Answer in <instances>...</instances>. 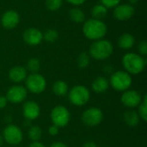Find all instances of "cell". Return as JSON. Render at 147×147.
Listing matches in <instances>:
<instances>
[{
	"label": "cell",
	"mask_w": 147,
	"mask_h": 147,
	"mask_svg": "<svg viewBox=\"0 0 147 147\" xmlns=\"http://www.w3.org/2000/svg\"><path fill=\"white\" fill-rule=\"evenodd\" d=\"M109 88V80L103 76L96 77L91 83V89L96 94H102L106 92Z\"/></svg>",
	"instance_id": "cell-17"
},
{
	"label": "cell",
	"mask_w": 147,
	"mask_h": 147,
	"mask_svg": "<svg viewBox=\"0 0 147 147\" xmlns=\"http://www.w3.org/2000/svg\"><path fill=\"white\" fill-rule=\"evenodd\" d=\"M109 86L117 91H125L129 90L132 85L133 79L129 73L126 71H116L113 72L109 78Z\"/></svg>",
	"instance_id": "cell-5"
},
{
	"label": "cell",
	"mask_w": 147,
	"mask_h": 147,
	"mask_svg": "<svg viewBox=\"0 0 147 147\" xmlns=\"http://www.w3.org/2000/svg\"><path fill=\"white\" fill-rule=\"evenodd\" d=\"M67 95L70 102L78 107L84 106L90 99V92L89 89L82 84L73 86L68 91Z\"/></svg>",
	"instance_id": "cell-4"
},
{
	"label": "cell",
	"mask_w": 147,
	"mask_h": 147,
	"mask_svg": "<svg viewBox=\"0 0 147 147\" xmlns=\"http://www.w3.org/2000/svg\"><path fill=\"white\" fill-rule=\"evenodd\" d=\"M139 107V110H138V114L140 115V118L141 120H143L144 121H147V96L145 95L143 96L142 102H140V104L138 106Z\"/></svg>",
	"instance_id": "cell-26"
},
{
	"label": "cell",
	"mask_w": 147,
	"mask_h": 147,
	"mask_svg": "<svg viewBox=\"0 0 147 147\" xmlns=\"http://www.w3.org/2000/svg\"><path fill=\"white\" fill-rule=\"evenodd\" d=\"M8 100L4 96H0V109H4L7 106Z\"/></svg>",
	"instance_id": "cell-32"
},
{
	"label": "cell",
	"mask_w": 147,
	"mask_h": 147,
	"mask_svg": "<svg viewBox=\"0 0 147 147\" xmlns=\"http://www.w3.org/2000/svg\"><path fill=\"white\" fill-rule=\"evenodd\" d=\"M134 14V8L129 3H122L116 6L114 9V17L121 22L129 20Z\"/></svg>",
	"instance_id": "cell-12"
},
{
	"label": "cell",
	"mask_w": 147,
	"mask_h": 147,
	"mask_svg": "<svg viewBox=\"0 0 147 147\" xmlns=\"http://www.w3.org/2000/svg\"><path fill=\"white\" fill-rule=\"evenodd\" d=\"M22 115L28 121H34L40 115V108L36 102L27 101L22 106Z\"/></svg>",
	"instance_id": "cell-15"
},
{
	"label": "cell",
	"mask_w": 147,
	"mask_h": 147,
	"mask_svg": "<svg viewBox=\"0 0 147 147\" xmlns=\"http://www.w3.org/2000/svg\"><path fill=\"white\" fill-rule=\"evenodd\" d=\"M128 2L130 3L129 4L134 5V4H135V3H137L139 2V0H128Z\"/></svg>",
	"instance_id": "cell-37"
},
{
	"label": "cell",
	"mask_w": 147,
	"mask_h": 147,
	"mask_svg": "<svg viewBox=\"0 0 147 147\" xmlns=\"http://www.w3.org/2000/svg\"><path fill=\"white\" fill-rule=\"evenodd\" d=\"M20 22V16L17 11L9 9L5 11L1 17V25L6 29L15 28Z\"/></svg>",
	"instance_id": "cell-13"
},
{
	"label": "cell",
	"mask_w": 147,
	"mask_h": 147,
	"mask_svg": "<svg viewBox=\"0 0 147 147\" xmlns=\"http://www.w3.org/2000/svg\"><path fill=\"white\" fill-rule=\"evenodd\" d=\"M40 69V62L36 58H31L27 62V71L31 73H37Z\"/></svg>",
	"instance_id": "cell-25"
},
{
	"label": "cell",
	"mask_w": 147,
	"mask_h": 147,
	"mask_svg": "<svg viewBox=\"0 0 147 147\" xmlns=\"http://www.w3.org/2000/svg\"><path fill=\"white\" fill-rule=\"evenodd\" d=\"M121 0H101V3L103 6H105L107 9H112L115 8L121 3Z\"/></svg>",
	"instance_id": "cell-29"
},
{
	"label": "cell",
	"mask_w": 147,
	"mask_h": 147,
	"mask_svg": "<svg viewBox=\"0 0 147 147\" xmlns=\"http://www.w3.org/2000/svg\"><path fill=\"white\" fill-rule=\"evenodd\" d=\"M3 142H4V141H3V135H2V134H0V147L3 146Z\"/></svg>",
	"instance_id": "cell-38"
},
{
	"label": "cell",
	"mask_w": 147,
	"mask_h": 147,
	"mask_svg": "<svg viewBox=\"0 0 147 147\" xmlns=\"http://www.w3.org/2000/svg\"><path fill=\"white\" fill-rule=\"evenodd\" d=\"M50 147H68L63 142H54L51 145Z\"/></svg>",
	"instance_id": "cell-36"
},
{
	"label": "cell",
	"mask_w": 147,
	"mask_h": 147,
	"mask_svg": "<svg viewBox=\"0 0 147 147\" xmlns=\"http://www.w3.org/2000/svg\"><path fill=\"white\" fill-rule=\"evenodd\" d=\"M114 52L113 44L104 39L95 40L90 47L89 54L96 60H105L109 59Z\"/></svg>",
	"instance_id": "cell-3"
},
{
	"label": "cell",
	"mask_w": 147,
	"mask_h": 147,
	"mask_svg": "<svg viewBox=\"0 0 147 147\" xmlns=\"http://www.w3.org/2000/svg\"><path fill=\"white\" fill-rule=\"evenodd\" d=\"M138 51L140 53V55L146 56L147 54V42L146 40H142L138 45Z\"/></svg>",
	"instance_id": "cell-30"
},
{
	"label": "cell",
	"mask_w": 147,
	"mask_h": 147,
	"mask_svg": "<svg viewBox=\"0 0 147 147\" xmlns=\"http://www.w3.org/2000/svg\"><path fill=\"white\" fill-rule=\"evenodd\" d=\"M59 128L54 125H52L49 127L48 128V134L51 135V136H56L59 134Z\"/></svg>",
	"instance_id": "cell-31"
},
{
	"label": "cell",
	"mask_w": 147,
	"mask_h": 147,
	"mask_svg": "<svg viewBox=\"0 0 147 147\" xmlns=\"http://www.w3.org/2000/svg\"><path fill=\"white\" fill-rule=\"evenodd\" d=\"M63 0H46V7L50 11H56L62 6Z\"/></svg>",
	"instance_id": "cell-28"
},
{
	"label": "cell",
	"mask_w": 147,
	"mask_h": 147,
	"mask_svg": "<svg viewBox=\"0 0 147 147\" xmlns=\"http://www.w3.org/2000/svg\"><path fill=\"white\" fill-rule=\"evenodd\" d=\"M53 91L57 96H65L68 94L69 91L68 84L65 81L58 80L53 85Z\"/></svg>",
	"instance_id": "cell-20"
},
{
	"label": "cell",
	"mask_w": 147,
	"mask_h": 147,
	"mask_svg": "<svg viewBox=\"0 0 147 147\" xmlns=\"http://www.w3.org/2000/svg\"><path fill=\"white\" fill-rule=\"evenodd\" d=\"M108 32L107 24L97 19H89L84 22L83 25V34L84 35L90 40H97L102 39Z\"/></svg>",
	"instance_id": "cell-1"
},
{
	"label": "cell",
	"mask_w": 147,
	"mask_h": 147,
	"mask_svg": "<svg viewBox=\"0 0 147 147\" xmlns=\"http://www.w3.org/2000/svg\"><path fill=\"white\" fill-rule=\"evenodd\" d=\"M123 121L127 126L134 127L140 123V115H139L138 112L134 111V109H129V110H127V111H126L124 113Z\"/></svg>",
	"instance_id": "cell-19"
},
{
	"label": "cell",
	"mask_w": 147,
	"mask_h": 147,
	"mask_svg": "<svg viewBox=\"0 0 147 147\" xmlns=\"http://www.w3.org/2000/svg\"><path fill=\"white\" fill-rule=\"evenodd\" d=\"M82 147H98L97 146V145L95 143V142H93V141H87V142H85Z\"/></svg>",
	"instance_id": "cell-35"
},
{
	"label": "cell",
	"mask_w": 147,
	"mask_h": 147,
	"mask_svg": "<svg viewBox=\"0 0 147 147\" xmlns=\"http://www.w3.org/2000/svg\"><path fill=\"white\" fill-rule=\"evenodd\" d=\"M26 89L33 94H41L47 88V80L40 73H30L25 79Z\"/></svg>",
	"instance_id": "cell-7"
},
{
	"label": "cell",
	"mask_w": 147,
	"mask_h": 147,
	"mask_svg": "<svg viewBox=\"0 0 147 147\" xmlns=\"http://www.w3.org/2000/svg\"><path fill=\"white\" fill-rule=\"evenodd\" d=\"M28 147H46L44 144H42L41 142L40 141H34V142H32Z\"/></svg>",
	"instance_id": "cell-34"
},
{
	"label": "cell",
	"mask_w": 147,
	"mask_h": 147,
	"mask_svg": "<svg viewBox=\"0 0 147 147\" xmlns=\"http://www.w3.org/2000/svg\"><path fill=\"white\" fill-rule=\"evenodd\" d=\"M28 96V90L22 85H13L6 93L5 97L8 102L11 103H21L23 102Z\"/></svg>",
	"instance_id": "cell-11"
},
{
	"label": "cell",
	"mask_w": 147,
	"mask_h": 147,
	"mask_svg": "<svg viewBox=\"0 0 147 147\" xmlns=\"http://www.w3.org/2000/svg\"><path fill=\"white\" fill-rule=\"evenodd\" d=\"M107 14H108V9L105 6H103L102 3L96 4L91 9V16H93L94 19L102 20L107 16Z\"/></svg>",
	"instance_id": "cell-22"
},
{
	"label": "cell",
	"mask_w": 147,
	"mask_h": 147,
	"mask_svg": "<svg viewBox=\"0 0 147 147\" xmlns=\"http://www.w3.org/2000/svg\"><path fill=\"white\" fill-rule=\"evenodd\" d=\"M142 99L143 96L141 94L135 90H127L123 91L121 97V103L130 109L137 108L142 102Z\"/></svg>",
	"instance_id": "cell-10"
},
{
	"label": "cell",
	"mask_w": 147,
	"mask_h": 147,
	"mask_svg": "<svg viewBox=\"0 0 147 147\" xmlns=\"http://www.w3.org/2000/svg\"><path fill=\"white\" fill-rule=\"evenodd\" d=\"M146 64V59L141 55L134 53H127L122 57V65L130 75L141 73L145 70Z\"/></svg>",
	"instance_id": "cell-2"
},
{
	"label": "cell",
	"mask_w": 147,
	"mask_h": 147,
	"mask_svg": "<svg viewBox=\"0 0 147 147\" xmlns=\"http://www.w3.org/2000/svg\"><path fill=\"white\" fill-rule=\"evenodd\" d=\"M22 38L28 45L37 46L43 40V33L36 28H29L24 31Z\"/></svg>",
	"instance_id": "cell-14"
},
{
	"label": "cell",
	"mask_w": 147,
	"mask_h": 147,
	"mask_svg": "<svg viewBox=\"0 0 147 147\" xmlns=\"http://www.w3.org/2000/svg\"><path fill=\"white\" fill-rule=\"evenodd\" d=\"M69 17L76 23H82L85 21V14L78 7H74L69 10Z\"/></svg>",
	"instance_id": "cell-21"
},
{
	"label": "cell",
	"mask_w": 147,
	"mask_h": 147,
	"mask_svg": "<svg viewBox=\"0 0 147 147\" xmlns=\"http://www.w3.org/2000/svg\"><path fill=\"white\" fill-rule=\"evenodd\" d=\"M82 122L89 127H95L101 124L103 120V113L102 111L96 107H91L84 111L81 116Z\"/></svg>",
	"instance_id": "cell-9"
},
{
	"label": "cell",
	"mask_w": 147,
	"mask_h": 147,
	"mask_svg": "<svg viewBox=\"0 0 147 147\" xmlns=\"http://www.w3.org/2000/svg\"><path fill=\"white\" fill-rule=\"evenodd\" d=\"M3 141L11 146H16L22 143L23 140V134L22 129L14 124L6 126L3 131Z\"/></svg>",
	"instance_id": "cell-8"
},
{
	"label": "cell",
	"mask_w": 147,
	"mask_h": 147,
	"mask_svg": "<svg viewBox=\"0 0 147 147\" xmlns=\"http://www.w3.org/2000/svg\"><path fill=\"white\" fill-rule=\"evenodd\" d=\"M68 3H71L72 5H75V6H79V5H82L85 0H66Z\"/></svg>",
	"instance_id": "cell-33"
},
{
	"label": "cell",
	"mask_w": 147,
	"mask_h": 147,
	"mask_svg": "<svg viewBox=\"0 0 147 147\" xmlns=\"http://www.w3.org/2000/svg\"><path fill=\"white\" fill-rule=\"evenodd\" d=\"M59 38V33L57 30L53 29V28H49L47 29L44 34H43V39L47 41V42H54L57 40V39Z\"/></svg>",
	"instance_id": "cell-27"
},
{
	"label": "cell",
	"mask_w": 147,
	"mask_h": 147,
	"mask_svg": "<svg viewBox=\"0 0 147 147\" xmlns=\"http://www.w3.org/2000/svg\"><path fill=\"white\" fill-rule=\"evenodd\" d=\"M50 118L53 125L59 128L66 127L71 120V113L69 109L63 105H57L53 108L50 113Z\"/></svg>",
	"instance_id": "cell-6"
},
{
	"label": "cell",
	"mask_w": 147,
	"mask_h": 147,
	"mask_svg": "<svg viewBox=\"0 0 147 147\" xmlns=\"http://www.w3.org/2000/svg\"><path fill=\"white\" fill-rule=\"evenodd\" d=\"M90 62V56L88 53L86 52H83L81 53L77 59V65L79 68L81 69H84L86 67L89 66Z\"/></svg>",
	"instance_id": "cell-24"
},
{
	"label": "cell",
	"mask_w": 147,
	"mask_h": 147,
	"mask_svg": "<svg viewBox=\"0 0 147 147\" xmlns=\"http://www.w3.org/2000/svg\"><path fill=\"white\" fill-rule=\"evenodd\" d=\"M28 137L32 142L39 141L42 137V130L39 126H32L28 131Z\"/></svg>",
	"instance_id": "cell-23"
},
{
	"label": "cell",
	"mask_w": 147,
	"mask_h": 147,
	"mask_svg": "<svg viewBox=\"0 0 147 147\" xmlns=\"http://www.w3.org/2000/svg\"><path fill=\"white\" fill-rule=\"evenodd\" d=\"M27 70L25 67L22 65H16L13 66L9 71V78L11 82L19 84L25 81L27 78Z\"/></svg>",
	"instance_id": "cell-16"
},
{
	"label": "cell",
	"mask_w": 147,
	"mask_h": 147,
	"mask_svg": "<svg viewBox=\"0 0 147 147\" xmlns=\"http://www.w3.org/2000/svg\"><path fill=\"white\" fill-rule=\"evenodd\" d=\"M134 43H135V38L134 37V35L128 33H125L121 34L117 41L118 47L123 50H129L133 48Z\"/></svg>",
	"instance_id": "cell-18"
}]
</instances>
